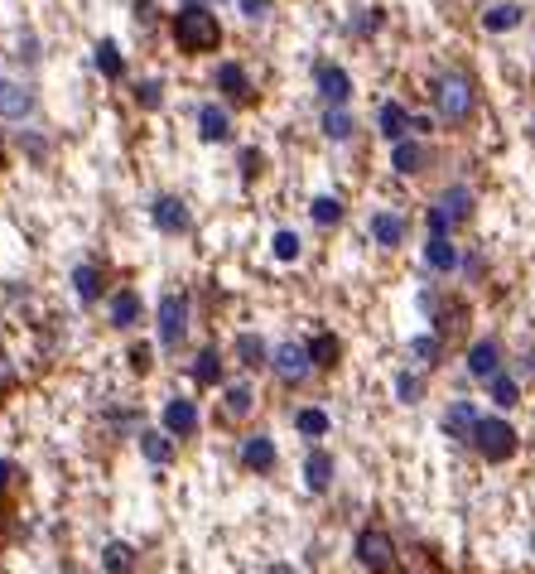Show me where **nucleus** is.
Returning a JSON list of instances; mask_svg holds the SVG:
<instances>
[{
    "label": "nucleus",
    "mask_w": 535,
    "mask_h": 574,
    "mask_svg": "<svg viewBox=\"0 0 535 574\" xmlns=\"http://www.w3.org/2000/svg\"><path fill=\"white\" fill-rule=\"evenodd\" d=\"M391 164H396V174H420V169L429 164V145L425 140H396Z\"/></svg>",
    "instance_id": "obj_18"
},
{
    "label": "nucleus",
    "mask_w": 535,
    "mask_h": 574,
    "mask_svg": "<svg viewBox=\"0 0 535 574\" xmlns=\"http://www.w3.org/2000/svg\"><path fill=\"white\" fill-rule=\"evenodd\" d=\"M237 362L246 367V372H261V367H270L266 338H256V333H237Z\"/></svg>",
    "instance_id": "obj_21"
},
{
    "label": "nucleus",
    "mask_w": 535,
    "mask_h": 574,
    "mask_svg": "<svg viewBox=\"0 0 535 574\" xmlns=\"http://www.w3.org/2000/svg\"><path fill=\"white\" fill-rule=\"evenodd\" d=\"M439 208L454 218V227H458V222H468V218H473V189H463V184L444 189V193H439Z\"/></svg>",
    "instance_id": "obj_28"
},
{
    "label": "nucleus",
    "mask_w": 535,
    "mask_h": 574,
    "mask_svg": "<svg viewBox=\"0 0 535 574\" xmlns=\"http://www.w3.org/2000/svg\"><path fill=\"white\" fill-rule=\"evenodd\" d=\"M425 227H429V237H449V232H454V218L434 203V208H429V218H425Z\"/></svg>",
    "instance_id": "obj_39"
},
{
    "label": "nucleus",
    "mask_w": 535,
    "mask_h": 574,
    "mask_svg": "<svg viewBox=\"0 0 535 574\" xmlns=\"http://www.w3.org/2000/svg\"><path fill=\"white\" fill-rule=\"evenodd\" d=\"M193 382H198V386H217V382H222V353H217V348H203V353L193 357Z\"/></svg>",
    "instance_id": "obj_29"
},
{
    "label": "nucleus",
    "mask_w": 535,
    "mask_h": 574,
    "mask_svg": "<svg viewBox=\"0 0 535 574\" xmlns=\"http://www.w3.org/2000/svg\"><path fill=\"white\" fill-rule=\"evenodd\" d=\"M439 353H444V338H439V333H425V338H415V343H410V357H415L420 367H434Z\"/></svg>",
    "instance_id": "obj_35"
},
{
    "label": "nucleus",
    "mask_w": 535,
    "mask_h": 574,
    "mask_svg": "<svg viewBox=\"0 0 535 574\" xmlns=\"http://www.w3.org/2000/svg\"><path fill=\"white\" fill-rule=\"evenodd\" d=\"M396 396H401L405 406H420V401H425V377H420V372H401V377H396Z\"/></svg>",
    "instance_id": "obj_36"
},
{
    "label": "nucleus",
    "mask_w": 535,
    "mask_h": 574,
    "mask_svg": "<svg viewBox=\"0 0 535 574\" xmlns=\"http://www.w3.org/2000/svg\"><path fill=\"white\" fill-rule=\"evenodd\" d=\"M434 111H439V121L449 126V131H463L468 121H473V111H478V87L473 78H463V73H444V78H434Z\"/></svg>",
    "instance_id": "obj_1"
},
{
    "label": "nucleus",
    "mask_w": 535,
    "mask_h": 574,
    "mask_svg": "<svg viewBox=\"0 0 535 574\" xmlns=\"http://www.w3.org/2000/svg\"><path fill=\"white\" fill-rule=\"evenodd\" d=\"M487 396H492L502 410H511L516 401H521V382H516V377H507V372H497V377L487 382Z\"/></svg>",
    "instance_id": "obj_31"
},
{
    "label": "nucleus",
    "mask_w": 535,
    "mask_h": 574,
    "mask_svg": "<svg viewBox=\"0 0 535 574\" xmlns=\"http://www.w3.org/2000/svg\"><path fill=\"white\" fill-rule=\"evenodd\" d=\"M198 136L208 140V145H217V140H232V116L222 107H198Z\"/></svg>",
    "instance_id": "obj_17"
},
{
    "label": "nucleus",
    "mask_w": 535,
    "mask_h": 574,
    "mask_svg": "<svg viewBox=\"0 0 535 574\" xmlns=\"http://www.w3.org/2000/svg\"><path fill=\"white\" fill-rule=\"evenodd\" d=\"M135 102H140L145 111H160V102H164L160 82H140V87H135Z\"/></svg>",
    "instance_id": "obj_41"
},
{
    "label": "nucleus",
    "mask_w": 535,
    "mask_h": 574,
    "mask_svg": "<svg viewBox=\"0 0 535 574\" xmlns=\"http://www.w3.org/2000/svg\"><path fill=\"white\" fill-rule=\"evenodd\" d=\"M174 44H179L184 54H213L217 44H222L217 15L208 5H184V10L174 15Z\"/></svg>",
    "instance_id": "obj_2"
},
{
    "label": "nucleus",
    "mask_w": 535,
    "mask_h": 574,
    "mask_svg": "<svg viewBox=\"0 0 535 574\" xmlns=\"http://www.w3.org/2000/svg\"><path fill=\"white\" fill-rule=\"evenodd\" d=\"M473 449H478L487 464H507V459H516V449H521V435L511 430L502 415H482L478 430H473V439H468Z\"/></svg>",
    "instance_id": "obj_4"
},
{
    "label": "nucleus",
    "mask_w": 535,
    "mask_h": 574,
    "mask_svg": "<svg viewBox=\"0 0 535 574\" xmlns=\"http://www.w3.org/2000/svg\"><path fill=\"white\" fill-rule=\"evenodd\" d=\"M328 425H333V420H328V410H319V406L295 410V430L304 439H323V435H328Z\"/></svg>",
    "instance_id": "obj_30"
},
{
    "label": "nucleus",
    "mask_w": 535,
    "mask_h": 574,
    "mask_svg": "<svg viewBox=\"0 0 535 574\" xmlns=\"http://www.w3.org/2000/svg\"><path fill=\"white\" fill-rule=\"evenodd\" d=\"M102 565H107V574H131L135 570V550L126 546V541H111V546L102 550Z\"/></svg>",
    "instance_id": "obj_32"
},
{
    "label": "nucleus",
    "mask_w": 535,
    "mask_h": 574,
    "mask_svg": "<svg viewBox=\"0 0 535 574\" xmlns=\"http://www.w3.org/2000/svg\"><path fill=\"white\" fill-rule=\"evenodd\" d=\"M314 87H319V97L328 102V107H348V97H352L348 68H338V63H319V68H314Z\"/></svg>",
    "instance_id": "obj_7"
},
{
    "label": "nucleus",
    "mask_w": 535,
    "mask_h": 574,
    "mask_svg": "<svg viewBox=\"0 0 535 574\" xmlns=\"http://www.w3.org/2000/svg\"><path fill=\"white\" fill-rule=\"evenodd\" d=\"M280 261H299V237L295 232H275V246H270Z\"/></svg>",
    "instance_id": "obj_40"
},
{
    "label": "nucleus",
    "mask_w": 535,
    "mask_h": 574,
    "mask_svg": "<svg viewBox=\"0 0 535 574\" xmlns=\"http://www.w3.org/2000/svg\"><path fill=\"white\" fill-rule=\"evenodd\" d=\"M478 406L473 401H454V406L444 410V435L449 439H473V430H478Z\"/></svg>",
    "instance_id": "obj_14"
},
{
    "label": "nucleus",
    "mask_w": 535,
    "mask_h": 574,
    "mask_svg": "<svg viewBox=\"0 0 535 574\" xmlns=\"http://www.w3.org/2000/svg\"><path fill=\"white\" fill-rule=\"evenodd\" d=\"M275 464H280L275 439L270 435H246V444H241V468H251V473H270Z\"/></svg>",
    "instance_id": "obj_12"
},
{
    "label": "nucleus",
    "mask_w": 535,
    "mask_h": 574,
    "mask_svg": "<svg viewBox=\"0 0 535 574\" xmlns=\"http://www.w3.org/2000/svg\"><path fill=\"white\" fill-rule=\"evenodd\" d=\"M29 111H34V92L25 82L0 78V121H25Z\"/></svg>",
    "instance_id": "obj_10"
},
{
    "label": "nucleus",
    "mask_w": 535,
    "mask_h": 574,
    "mask_svg": "<svg viewBox=\"0 0 535 574\" xmlns=\"http://www.w3.org/2000/svg\"><path fill=\"white\" fill-rule=\"evenodd\" d=\"M160 348L164 353H179V343H184L188 333V300L184 295H164L160 300Z\"/></svg>",
    "instance_id": "obj_6"
},
{
    "label": "nucleus",
    "mask_w": 535,
    "mask_h": 574,
    "mask_svg": "<svg viewBox=\"0 0 535 574\" xmlns=\"http://www.w3.org/2000/svg\"><path fill=\"white\" fill-rule=\"evenodd\" d=\"M309 218L319 222V227H338V222H343V203H338L333 193H323V198L309 203Z\"/></svg>",
    "instance_id": "obj_33"
},
{
    "label": "nucleus",
    "mask_w": 535,
    "mask_h": 574,
    "mask_svg": "<svg viewBox=\"0 0 535 574\" xmlns=\"http://www.w3.org/2000/svg\"><path fill=\"white\" fill-rule=\"evenodd\" d=\"M425 266L429 271H439V275L458 271V246L449 242V237H429L425 242Z\"/></svg>",
    "instance_id": "obj_22"
},
{
    "label": "nucleus",
    "mask_w": 535,
    "mask_h": 574,
    "mask_svg": "<svg viewBox=\"0 0 535 574\" xmlns=\"http://www.w3.org/2000/svg\"><path fill=\"white\" fill-rule=\"evenodd\" d=\"M357 34H376V29H381V15H376V10H367V15H357Z\"/></svg>",
    "instance_id": "obj_44"
},
{
    "label": "nucleus",
    "mask_w": 535,
    "mask_h": 574,
    "mask_svg": "<svg viewBox=\"0 0 535 574\" xmlns=\"http://www.w3.org/2000/svg\"><path fill=\"white\" fill-rule=\"evenodd\" d=\"M521 20H526V10H521L516 0H497V5L482 10V29H487V34H507V29H516Z\"/></svg>",
    "instance_id": "obj_16"
},
{
    "label": "nucleus",
    "mask_w": 535,
    "mask_h": 574,
    "mask_svg": "<svg viewBox=\"0 0 535 574\" xmlns=\"http://www.w3.org/2000/svg\"><path fill=\"white\" fill-rule=\"evenodd\" d=\"M309 357H314L319 372H333V367L343 362V343H338L333 333H314V338H309Z\"/></svg>",
    "instance_id": "obj_23"
},
{
    "label": "nucleus",
    "mask_w": 535,
    "mask_h": 574,
    "mask_svg": "<svg viewBox=\"0 0 535 574\" xmlns=\"http://www.w3.org/2000/svg\"><path fill=\"white\" fill-rule=\"evenodd\" d=\"M333 473H338L333 454H328V449H309V459H304V488H309V492H328V488H333Z\"/></svg>",
    "instance_id": "obj_13"
},
{
    "label": "nucleus",
    "mask_w": 535,
    "mask_h": 574,
    "mask_svg": "<svg viewBox=\"0 0 535 574\" xmlns=\"http://www.w3.org/2000/svg\"><path fill=\"white\" fill-rule=\"evenodd\" d=\"M15 478H20V468L10 464V459H0V492L10 488V483H15Z\"/></svg>",
    "instance_id": "obj_45"
},
{
    "label": "nucleus",
    "mask_w": 535,
    "mask_h": 574,
    "mask_svg": "<svg viewBox=\"0 0 535 574\" xmlns=\"http://www.w3.org/2000/svg\"><path fill=\"white\" fill-rule=\"evenodd\" d=\"M405 574H444V565L434 560V550L415 546V550H410V570H405Z\"/></svg>",
    "instance_id": "obj_38"
},
{
    "label": "nucleus",
    "mask_w": 535,
    "mask_h": 574,
    "mask_svg": "<svg viewBox=\"0 0 535 574\" xmlns=\"http://www.w3.org/2000/svg\"><path fill=\"white\" fill-rule=\"evenodd\" d=\"M497 372H502V343H497V338H478V343L468 348V377L492 382Z\"/></svg>",
    "instance_id": "obj_8"
},
{
    "label": "nucleus",
    "mask_w": 535,
    "mask_h": 574,
    "mask_svg": "<svg viewBox=\"0 0 535 574\" xmlns=\"http://www.w3.org/2000/svg\"><path fill=\"white\" fill-rule=\"evenodd\" d=\"M102 285H107V271H102V266H92V261H82L78 271H73V290H78L82 304L102 300Z\"/></svg>",
    "instance_id": "obj_19"
},
{
    "label": "nucleus",
    "mask_w": 535,
    "mask_h": 574,
    "mask_svg": "<svg viewBox=\"0 0 535 574\" xmlns=\"http://www.w3.org/2000/svg\"><path fill=\"white\" fill-rule=\"evenodd\" d=\"M140 454L150 464H169L174 459V435L169 430H140Z\"/></svg>",
    "instance_id": "obj_27"
},
{
    "label": "nucleus",
    "mask_w": 535,
    "mask_h": 574,
    "mask_svg": "<svg viewBox=\"0 0 535 574\" xmlns=\"http://www.w3.org/2000/svg\"><path fill=\"white\" fill-rule=\"evenodd\" d=\"M164 430L174 439H188V435H198V406L188 401V396H174V401H164Z\"/></svg>",
    "instance_id": "obj_9"
},
{
    "label": "nucleus",
    "mask_w": 535,
    "mask_h": 574,
    "mask_svg": "<svg viewBox=\"0 0 535 574\" xmlns=\"http://www.w3.org/2000/svg\"><path fill=\"white\" fill-rule=\"evenodd\" d=\"M222 410L232 415V420H246L251 410H256V391H251V382H232L227 391H222Z\"/></svg>",
    "instance_id": "obj_26"
},
{
    "label": "nucleus",
    "mask_w": 535,
    "mask_h": 574,
    "mask_svg": "<svg viewBox=\"0 0 535 574\" xmlns=\"http://www.w3.org/2000/svg\"><path fill=\"white\" fill-rule=\"evenodd\" d=\"M97 68H102L107 78H121V73H126V58L116 54V44H97Z\"/></svg>",
    "instance_id": "obj_37"
},
{
    "label": "nucleus",
    "mask_w": 535,
    "mask_h": 574,
    "mask_svg": "<svg viewBox=\"0 0 535 574\" xmlns=\"http://www.w3.org/2000/svg\"><path fill=\"white\" fill-rule=\"evenodd\" d=\"M410 121H415V116H410L401 102H381V111H376V131L391 140V145L410 136Z\"/></svg>",
    "instance_id": "obj_15"
},
{
    "label": "nucleus",
    "mask_w": 535,
    "mask_h": 574,
    "mask_svg": "<svg viewBox=\"0 0 535 574\" xmlns=\"http://www.w3.org/2000/svg\"><path fill=\"white\" fill-rule=\"evenodd\" d=\"M372 242L376 246H401L405 242V218L401 213H372Z\"/></svg>",
    "instance_id": "obj_24"
},
{
    "label": "nucleus",
    "mask_w": 535,
    "mask_h": 574,
    "mask_svg": "<svg viewBox=\"0 0 535 574\" xmlns=\"http://www.w3.org/2000/svg\"><path fill=\"white\" fill-rule=\"evenodd\" d=\"M150 218H155V227H160V232H169V237L188 232V208L174 198V193H160V198L150 203Z\"/></svg>",
    "instance_id": "obj_11"
},
{
    "label": "nucleus",
    "mask_w": 535,
    "mask_h": 574,
    "mask_svg": "<svg viewBox=\"0 0 535 574\" xmlns=\"http://www.w3.org/2000/svg\"><path fill=\"white\" fill-rule=\"evenodd\" d=\"M140 324V295L135 290H116L111 295V328H135Z\"/></svg>",
    "instance_id": "obj_25"
},
{
    "label": "nucleus",
    "mask_w": 535,
    "mask_h": 574,
    "mask_svg": "<svg viewBox=\"0 0 535 574\" xmlns=\"http://www.w3.org/2000/svg\"><path fill=\"white\" fill-rule=\"evenodd\" d=\"M352 555L367 574H396V565H401V550H396L386 526H362L357 541H352Z\"/></svg>",
    "instance_id": "obj_3"
},
{
    "label": "nucleus",
    "mask_w": 535,
    "mask_h": 574,
    "mask_svg": "<svg viewBox=\"0 0 535 574\" xmlns=\"http://www.w3.org/2000/svg\"><path fill=\"white\" fill-rule=\"evenodd\" d=\"M270 367H275V377L285 386H304L309 382V372H314L309 343H280V348L270 353Z\"/></svg>",
    "instance_id": "obj_5"
},
{
    "label": "nucleus",
    "mask_w": 535,
    "mask_h": 574,
    "mask_svg": "<svg viewBox=\"0 0 535 574\" xmlns=\"http://www.w3.org/2000/svg\"><path fill=\"white\" fill-rule=\"evenodd\" d=\"M131 372H140V377H145V372H150V367H155V353H150V348H145V343H135L131 353Z\"/></svg>",
    "instance_id": "obj_42"
},
{
    "label": "nucleus",
    "mask_w": 535,
    "mask_h": 574,
    "mask_svg": "<svg viewBox=\"0 0 535 574\" xmlns=\"http://www.w3.org/2000/svg\"><path fill=\"white\" fill-rule=\"evenodd\" d=\"M323 136L328 140H352V116L343 107H328L323 111Z\"/></svg>",
    "instance_id": "obj_34"
},
{
    "label": "nucleus",
    "mask_w": 535,
    "mask_h": 574,
    "mask_svg": "<svg viewBox=\"0 0 535 574\" xmlns=\"http://www.w3.org/2000/svg\"><path fill=\"white\" fill-rule=\"evenodd\" d=\"M217 87H222V97H232V102H251V78H246L241 63H222V68H217Z\"/></svg>",
    "instance_id": "obj_20"
},
{
    "label": "nucleus",
    "mask_w": 535,
    "mask_h": 574,
    "mask_svg": "<svg viewBox=\"0 0 535 574\" xmlns=\"http://www.w3.org/2000/svg\"><path fill=\"white\" fill-rule=\"evenodd\" d=\"M261 150H241V174H246V179H256V174H261Z\"/></svg>",
    "instance_id": "obj_43"
},
{
    "label": "nucleus",
    "mask_w": 535,
    "mask_h": 574,
    "mask_svg": "<svg viewBox=\"0 0 535 574\" xmlns=\"http://www.w3.org/2000/svg\"><path fill=\"white\" fill-rule=\"evenodd\" d=\"M184 5H208V0H184Z\"/></svg>",
    "instance_id": "obj_47"
},
{
    "label": "nucleus",
    "mask_w": 535,
    "mask_h": 574,
    "mask_svg": "<svg viewBox=\"0 0 535 574\" xmlns=\"http://www.w3.org/2000/svg\"><path fill=\"white\" fill-rule=\"evenodd\" d=\"M10 386H15V367H10V362H5V357H0V396H5V391H10Z\"/></svg>",
    "instance_id": "obj_46"
}]
</instances>
